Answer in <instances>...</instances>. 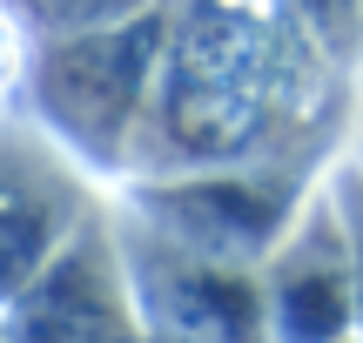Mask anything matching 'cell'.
Returning a JSON list of instances; mask_svg holds the SVG:
<instances>
[{
    "mask_svg": "<svg viewBox=\"0 0 363 343\" xmlns=\"http://www.w3.org/2000/svg\"><path fill=\"white\" fill-rule=\"evenodd\" d=\"M323 189L343 215V242H350V303H357V343H363V169L350 162V148L323 169Z\"/></svg>",
    "mask_w": 363,
    "mask_h": 343,
    "instance_id": "cell-10",
    "label": "cell"
},
{
    "mask_svg": "<svg viewBox=\"0 0 363 343\" xmlns=\"http://www.w3.org/2000/svg\"><path fill=\"white\" fill-rule=\"evenodd\" d=\"M357 115V81L316 47L289 0H175L135 175L330 162Z\"/></svg>",
    "mask_w": 363,
    "mask_h": 343,
    "instance_id": "cell-1",
    "label": "cell"
},
{
    "mask_svg": "<svg viewBox=\"0 0 363 343\" xmlns=\"http://www.w3.org/2000/svg\"><path fill=\"white\" fill-rule=\"evenodd\" d=\"M0 343H148L108 215L88 223L74 249H61V263L40 269L0 310Z\"/></svg>",
    "mask_w": 363,
    "mask_h": 343,
    "instance_id": "cell-6",
    "label": "cell"
},
{
    "mask_svg": "<svg viewBox=\"0 0 363 343\" xmlns=\"http://www.w3.org/2000/svg\"><path fill=\"white\" fill-rule=\"evenodd\" d=\"M289 7H296V21L316 34V47L350 81H363V0H289Z\"/></svg>",
    "mask_w": 363,
    "mask_h": 343,
    "instance_id": "cell-9",
    "label": "cell"
},
{
    "mask_svg": "<svg viewBox=\"0 0 363 343\" xmlns=\"http://www.w3.org/2000/svg\"><path fill=\"white\" fill-rule=\"evenodd\" d=\"M21 61H27V40L13 34V21L0 13V94H7L13 81H21Z\"/></svg>",
    "mask_w": 363,
    "mask_h": 343,
    "instance_id": "cell-11",
    "label": "cell"
},
{
    "mask_svg": "<svg viewBox=\"0 0 363 343\" xmlns=\"http://www.w3.org/2000/svg\"><path fill=\"white\" fill-rule=\"evenodd\" d=\"M350 162L363 169V115H357V142H350Z\"/></svg>",
    "mask_w": 363,
    "mask_h": 343,
    "instance_id": "cell-12",
    "label": "cell"
},
{
    "mask_svg": "<svg viewBox=\"0 0 363 343\" xmlns=\"http://www.w3.org/2000/svg\"><path fill=\"white\" fill-rule=\"evenodd\" d=\"M108 215V189L88 182L27 121H0V310L61 263L74 236Z\"/></svg>",
    "mask_w": 363,
    "mask_h": 343,
    "instance_id": "cell-5",
    "label": "cell"
},
{
    "mask_svg": "<svg viewBox=\"0 0 363 343\" xmlns=\"http://www.w3.org/2000/svg\"><path fill=\"white\" fill-rule=\"evenodd\" d=\"M115 249L128 269V296L148 343H269V310H262V276L242 263H216L155 229L128 223L108 202Z\"/></svg>",
    "mask_w": 363,
    "mask_h": 343,
    "instance_id": "cell-4",
    "label": "cell"
},
{
    "mask_svg": "<svg viewBox=\"0 0 363 343\" xmlns=\"http://www.w3.org/2000/svg\"><path fill=\"white\" fill-rule=\"evenodd\" d=\"M323 169L316 162H256V169H189V175H135L121 182L115 209L128 223L155 229L216 263L262 269L269 249L289 236L303 202L316 196Z\"/></svg>",
    "mask_w": 363,
    "mask_h": 343,
    "instance_id": "cell-3",
    "label": "cell"
},
{
    "mask_svg": "<svg viewBox=\"0 0 363 343\" xmlns=\"http://www.w3.org/2000/svg\"><path fill=\"white\" fill-rule=\"evenodd\" d=\"M169 21H175V0L128 27L40 40V47H27L21 81H13L21 121L40 128L108 196L135 169L148 108H155V81H162V54H169Z\"/></svg>",
    "mask_w": 363,
    "mask_h": 343,
    "instance_id": "cell-2",
    "label": "cell"
},
{
    "mask_svg": "<svg viewBox=\"0 0 363 343\" xmlns=\"http://www.w3.org/2000/svg\"><path fill=\"white\" fill-rule=\"evenodd\" d=\"M350 343H357V337H350Z\"/></svg>",
    "mask_w": 363,
    "mask_h": 343,
    "instance_id": "cell-13",
    "label": "cell"
},
{
    "mask_svg": "<svg viewBox=\"0 0 363 343\" xmlns=\"http://www.w3.org/2000/svg\"><path fill=\"white\" fill-rule=\"evenodd\" d=\"M256 276H262V310H269V343H350L357 337L350 242H343V215L323 182Z\"/></svg>",
    "mask_w": 363,
    "mask_h": 343,
    "instance_id": "cell-7",
    "label": "cell"
},
{
    "mask_svg": "<svg viewBox=\"0 0 363 343\" xmlns=\"http://www.w3.org/2000/svg\"><path fill=\"white\" fill-rule=\"evenodd\" d=\"M169 7V0H0V13L13 21V34L27 47L40 40H74V34H101V27H128L142 13Z\"/></svg>",
    "mask_w": 363,
    "mask_h": 343,
    "instance_id": "cell-8",
    "label": "cell"
}]
</instances>
